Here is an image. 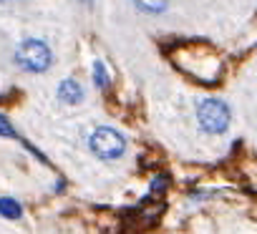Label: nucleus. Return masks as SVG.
<instances>
[{"instance_id": "nucleus-1", "label": "nucleus", "mask_w": 257, "mask_h": 234, "mask_svg": "<svg viewBox=\"0 0 257 234\" xmlns=\"http://www.w3.org/2000/svg\"><path fill=\"white\" fill-rule=\"evenodd\" d=\"M16 63H18L23 71H28V73H43V71H48V66L53 63V53H51V48H48L43 41L31 38V41H23V43L18 46V51H16Z\"/></svg>"}, {"instance_id": "nucleus-2", "label": "nucleus", "mask_w": 257, "mask_h": 234, "mask_svg": "<svg viewBox=\"0 0 257 234\" xmlns=\"http://www.w3.org/2000/svg\"><path fill=\"white\" fill-rule=\"evenodd\" d=\"M88 149L103 159V161H113L118 156H123L126 151V139L116 131V129H108V126H98L91 131L88 136Z\"/></svg>"}, {"instance_id": "nucleus-3", "label": "nucleus", "mask_w": 257, "mask_h": 234, "mask_svg": "<svg viewBox=\"0 0 257 234\" xmlns=\"http://www.w3.org/2000/svg\"><path fill=\"white\" fill-rule=\"evenodd\" d=\"M229 106L222 98H204L197 108V121L207 134H222L229 126Z\"/></svg>"}, {"instance_id": "nucleus-4", "label": "nucleus", "mask_w": 257, "mask_h": 234, "mask_svg": "<svg viewBox=\"0 0 257 234\" xmlns=\"http://www.w3.org/2000/svg\"><path fill=\"white\" fill-rule=\"evenodd\" d=\"M58 98H61L63 103H68V106L81 103V101H83V88H81V83L73 81V78H66V81L58 86Z\"/></svg>"}, {"instance_id": "nucleus-5", "label": "nucleus", "mask_w": 257, "mask_h": 234, "mask_svg": "<svg viewBox=\"0 0 257 234\" xmlns=\"http://www.w3.org/2000/svg\"><path fill=\"white\" fill-rule=\"evenodd\" d=\"M23 214L21 204L16 199H8V196H0V216H6V219H18Z\"/></svg>"}, {"instance_id": "nucleus-6", "label": "nucleus", "mask_w": 257, "mask_h": 234, "mask_svg": "<svg viewBox=\"0 0 257 234\" xmlns=\"http://www.w3.org/2000/svg\"><path fill=\"white\" fill-rule=\"evenodd\" d=\"M137 8H142L144 13H164L169 0H134Z\"/></svg>"}, {"instance_id": "nucleus-7", "label": "nucleus", "mask_w": 257, "mask_h": 234, "mask_svg": "<svg viewBox=\"0 0 257 234\" xmlns=\"http://www.w3.org/2000/svg\"><path fill=\"white\" fill-rule=\"evenodd\" d=\"M93 83H96V88H106L108 86V76H106V68H103L101 61L93 63Z\"/></svg>"}, {"instance_id": "nucleus-8", "label": "nucleus", "mask_w": 257, "mask_h": 234, "mask_svg": "<svg viewBox=\"0 0 257 234\" xmlns=\"http://www.w3.org/2000/svg\"><path fill=\"white\" fill-rule=\"evenodd\" d=\"M0 136H6V139H18V134H16V129L11 126V121L6 119L3 113H0Z\"/></svg>"}]
</instances>
